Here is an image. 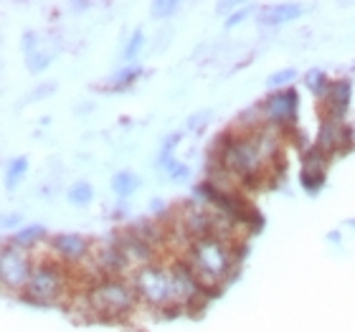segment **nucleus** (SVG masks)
Returning <instances> with one entry per match:
<instances>
[{
  "label": "nucleus",
  "instance_id": "f257e3e1",
  "mask_svg": "<svg viewBox=\"0 0 355 332\" xmlns=\"http://www.w3.org/2000/svg\"><path fill=\"white\" fill-rule=\"evenodd\" d=\"M188 264L198 277L200 287H218V281H226L236 269V249L221 238H203L191 244Z\"/></svg>",
  "mask_w": 355,
  "mask_h": 332
},
{
  "label": "nucleus",
  "instance_id": "f03ea898",
  "mask_svg": "<svg viewBox=\"0 0 355 332\" xmlns=\"http://www.w3.org/2000/svg\"><path fill=\"white\" fill-rule=\"evenodd\" d=\"M87 302L96 320H119L130 315L140 299L132 281H125L122 277H107L96 281L94 287H89Z\"/></svg>",
  "mask_w": 355,
  "mask_h": 332
},
{
  "label": "nucleus",
  "instance_id": "7ed1b4c3",
  "mask_svg": "<svg viewBox=\"0 0 355 332\" xmlns=\"http://www.w3.org/2000/svg\"><path fill=\"white\" fill-rule=\"evenodd\" d=\"M64 289H67L64 266L56 264V259H41L33 266V274H31V281L23 297L31 304H53L64 297Z\"/></svg>",
  "mask_w": 355,
  "mask_h": 332
},
{
  "label": "nucleus",
  "instance_id": "20e7f679",
  "mask_svg": "<svg viewBox=\"0 0 355 332\" xmlns=\"http://www.w3.org/2000/svg\"><path fill=\"white\" fill-rule=\"evenodd\" d=\"M132 287L137 292V299L155 310H163L173 302V287H171V266L150 264L132 272Z\"/></svg>",
  "mask_w": 355,
  "mask_h": 332
},
{
  "label": "nucleus",
  "instance_id": "39448f33",
  "mask_svg": "<svg viewBox=\"0 0 355 332\" xmlns=\"http://www.w3.org/2000/svg\"><path fill=\"white\" fill-rule=\"evenodd\" d=\"M33 266H36V261L31 259L28 249H21L13 241L3 244V254H0V279H3V287H6L8 295L23 297V292H26V287H28L31 281V274H33Z\"/></svg>",
  "mask_w": 355,
  "mask_h": 332
},
{
  "label": "nucleus",
  "instance_id": "423d86ee",
  "mask_svg": "<svg viewBox=\"0 0 355 332\" xmlns=\"http://www.w3.org/2000/svg\"><path fill=\"white\" fill-rule=\"evenodd\" d=\"M297 107H300V99H297L295 89H279L269 94L261 102V112H264V122L272 127H289L297 125Z\"/></svg>",
  "mask_w": 355,
  "mask_h": 332
},
{
  "label": "nucleus",
  "instance_id": "0eeeda50",
  "mask_svg": "<svg viewBox=\"0 0 355 332\" xmlns=\"http://www.w3.org/2000/svg\"><path fill=\"white\" fill-rule=\"evenodd\" d=\"M49 246L56 256L69 261V264H79L92 254V244L84 236H76V234H59L49 241Z\"/></svg>",
  "mask_w": 355,
  "mask_h": 332
},
{
  "label": "nucleus",
  "instance_id": "6e6552de",
  "mask_svg": "<svg viewBox=\"0 0 355 332\" xmlns=\"http://www.w3.org/2000/svg\"><path fill=\"white\" fill-rule=\"evenodd\" d=\"M94 266L104 274V277H122L127 269H132V264H130L127 254L119 249L114 241H112V244H107V246H102V249L96 251Z\"/></svg>",
  "mask_w": 355,
  "mask_h": 332
},
{
  "label": "nucleus",
  "instance_id": "1a4fd4ad",
  "mask_svg": "<svg viewBox=\"0 0 355 332\" xmlns=\"http://www.w3.org/2000/svg\"><path fill=\"white\" fill-rule=\"evenodd\" d=\"M343 122H333V119H325L320 122V132H318V148L327 155L333 152H340L343 145Z\"/></svg>",
  "mask_w": 355,
  "mask_h": 332
},
{
  "label": "nucleus",
  "instance_id": "9d476101",
  "mask_svg": "<svg viewBox=\"0 0 355 332\" xmlns=\"http://www.w3.org/2000/svg\"><path fill=\"white\" fill-rule=\"evenodd\" d=\"M300 15V6H292V3H282V6H266L261 8L259 23L261 26H277V23L292 21Z\"/></svg>",
  "mask_w": 355,
  "mask_h": 332
},
{
  "label": "nucleus",
  "instance_id": "9b49d317",
  "mask_svg": "<svg viewBox=\"0 0 355 332\" xmlns=\"http://www.w3.org/2000/svg\"><path fill=\"white\" fill-rule=\"evenodd\" d=\"M304 84H307V89H310L312 94L318 96V102H325L327 96H330V91H333V82L327 79L320 69H312V71H307V76H304Z\"/></svg>",
  "mask_w": 355,
  "mask_h": 332
},
{
  "label": "nucleus",
  "instance_id": "f8f14e48",
  "mask_svg": "<svg viewBox=\"0 0 355 332\" xmlns=\"http://www.w3.org/2000/svg\"><path fill=\"white\" fill-rule=\"evenodd\" d=\"M112 188H114V193H117L119 198H127V195H132L140 188V177L122 170V173H117V175L112 177Z\"/></svg>",
  "mask_w": 355,
  "mask_h": 332
},
{
  "label": "nucleus",
  "instance_id": "ddd939ff",
  "mask_svg": "<svg viewBox=\"0 0 355 332\" xmlns=\"http://www.w3.org/2000/svg\"><path fill=\"white\" fill-rule=\"evenodd\" d=\"M44 236H46V229L36 223V226H28V229L18 231L10 241H13L15 246H21V249H33V246H36Z\"/></svg>",
  "mask_w": 355,
  "mask_h": 332
},
{
  "label": "nucleus",
  "instance_id": "4468645a",
  "mask_svg": "<svg viewBox=\"0 0 355 332\" xmlns=\"http://www.w3.org/2000/svg\"><path fill=\"white\" fill-rule=\"evenodd\" d=\"M325 165H327V152L315 145V148L304 150V157H302V170H315V173H325Z\"/></svg>",
  "mask_w": 355,
  "mask_h": 332
},
{
  "label": "nucleus",
  "instance_id": "2eb2a0df",
  "mask_svg": "<svg viewBox=\"0 0 355 332\" xmlns=\"http://www.w3.org/2000/svg\"><path fill=\"white\" fill-rule=\"evenodd\" d=\"M92 198H94V188H92L87 180H76V185L69 188V200H71L74 206H87Z\"/></svg>",
  "mask_w": 355,
  "mask_h": 332
},
{
  "label": "nucleus",
  "instance_id": "dca6fc26",
  "mask_svg": "<svg viewBox=\"0 0 355 332\" xmlns=\"http://www.w3.org/2000/svg\"><path fill=\"white\" fill-rule=\"evenodd\" d=\"M178 140H180V134H171V137L163 142V148H160V157H157V168L171 170L173 165H175V160H173V148L178 145Z\"/></svg>",
  "mask_w": 355,
  "mask_h": 332
},
{
  "label": "nucleus",
  "instance_id": "f3484780",
  "mask_svg": "<svg viewBox=\"0 0 355 332\" xmlns=\"http://www.w3.org/2000/svg\"><path fill=\"white\" fill-rule=\"evenodd\" d=\"M26 170H28V160L26 157H15L13 163L8 165V173H6V188H13L23 175H26Z\"/></svg>",
  "mask_w": 355,
  "mask_h": 332
},
{
  "label": "nucleus",
  "instance_id": "a211bd4d",
  "mask_svg": "<svg viewBox=\"0 0 355 332\" xmlns=\"http://www.w3.org/2000/svg\"><path fill=\"white\" fill-rule=\"evenodd\" d=\"M300 183L307 193H318L325 183V173H315V170H302L300 173Z\"/></svg>",
  "mask_w": 355,
  "mask_h": 332
},
{
  "label": "nucleus",
  "instance_id": "6ab92c4d",
  "mask_svg": "<svg viewBox=\"0 0 355 332\" xmlns=\"http://www.w3.org/2000/svg\"><path fill=\"white\" fill-rule=\"evenodd\" d=\"M140 74H142V69H140V67H130V69H125V71H119V74L114 76V79H112L110 89H125V87H130V84H132Z\"/></svg>",
  "mask_w": 355,
  "mask_h": 332
},
{
  "label": "nucleus",
  "instance_id": "aec40b11",
  "mask_svg": "<svg viewBox=\"0 0 355 332\" xmlns=\"http://www.w3.org/2000/svg\"><path fill=\"white\" fill-rule=\"evenodd\" d=\"M178 8H180L178 0H155V3L150 6V10H153V15H157V18H171Z\"/></svg>",
  "mask_w": 355,
  "mask_h": 332
},
{
  "label": "nucleus",
  "instance_id": "412c9836",
  "mask_svg": "<svg viewBox=\"0 0 355 332\" xmlns=\"http://www.w3.org/2000/svg\"><path fill=\"white\" fill-rule=\"evenodd\" d=\"M49 64H51V56H49V53H36V51H33L28 56V69H31V71H36V74H38V71H44Z\"/></svg>",
  "mask_w": 355,
  "mask_h": 332
},
{
  "label": "nucleus",
  "instance_id": "4be33fe9",
  "mask_svg": "<svg viewBox=\"0 0 355 332\" xmlns=\"http://www.w3.org/2000/svg\"><path fill=\"white\" fill-rule=\"evenodd\" d=\"M295 71L292 69H284V71H277V74L269 76V87L277 89V87H284V84H289L292 79H295Z\"/></svg>",
  "mask_w": 355,
  "mask_h": 332
},
{
  "label": "nucleus",
  "instance_id": "5701e85b",
  "mask_svg": "<svg viewBox=\"0 0 355 332\" xmlns=\"http://www.w3.org/2000/svg\"><path fill=\"white\" fill-rule=\"evenodd\" d=\"M142 49V33L137 30V33H132V38H130V44H127L125 49V59L127 61H132L135 56H137V51Z\"/></svg>",
  "mask_w": 355,
  "mask_h": 332
},
{
  "label": "nucleus",
  "instance_id": "b1692460",
  "mask_svg": "<svg viewBox=\"0 0 355 332\" xmlns=\"http://www.w3.org/2000/svg\"><path fill=\"white\" fill-rule=\"evenodd\" d=\"M33 46H38V36L36 33H26V36H23V51L28 53H33Z\"/></svg>",
  "mask_w": 355,
  "mask_h": 332
},
{
  "label": "nucleus",
  "instance_id": "393cba45",
  "mask_svg": "<svg viewBox=\"0 0 355 332\" xmlns=\"http://www.w3.org/2000/svg\"><path fill=\"white\" fill-rule=\"evenodd\" d=\"M168 173H171V177H175V180H183V177H188V173H191V170L185 168V165L175 163L171 170H168Z\"/></svg>",
  "mask_w": 355,
  "mask_h": 332
},
{
  "label": "nucleus",
  "instance_id": "a878e982",
  "mask_svg": "<svg viewBox=\"0 0 355 332\" xmlns=\"http://www.w3.org/2000/svg\"><path fill=\"white\" fill-rule=\"evenodd\" d=\"M206 117H208V112H200V114H196V117H191V122H188V127H191V130H200V127L206 125Z\"/></svg>",
  "mask_w": 355,
  "mask_h": 332
},
{
  "label": "nucleus",
  "instance_id": "bb28decb",
  "mask_svg": "<svg viewBox=\"0 0 355 332\" xmlns=\"http://www.w3.org/2000/svg\"><path fill=\"white\" fill-rule=\"evenodd\" d=\"M18 221H21L18 216H6V218H3V226H6V229H13V226H18Z\"/></svg>",
  "mask_w": 355,
  "mask_h": 332
},
{
  "label": "nucleus",
  "instance_id": "cd10ccee",
  "mask_svg": "<svg viewBox=\"0 0 355 332\" xmlns=\"http://www.w3.org/2000/svg\"><path fill=\"white\" fill-rule=\"evenodd\" d=\"M244 15H246V10H241V13H234L229 21H226V26H229V28H231V26H236L239 21H244Z\"/></svg>",
  "mask_w": 355,
  "mask_h": 332
},
{
  "label": "nucleus",
  "instance_id": "c85d7f7f",
  "mask_svg": "<svg viewBox=\"0 0 355 332\" xmlns=\"http://www.w3.org/2000/svg\"><path fill=\"white\" fill-rule=\"evenodd\" d=\"M153 211H155V213H157V211H163V203H160V200H153Z\"/></svg>",
  "mask_w": 355,
  "mask_h": 332
}]
</instances>
